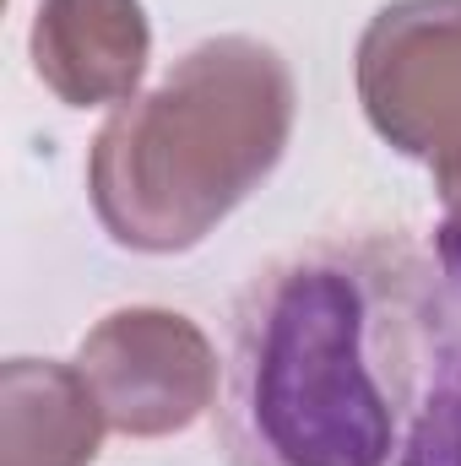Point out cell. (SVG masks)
Masks as SVG:
<instances>
[{"instance_id":"cell-5","label":"cell","mask_w":461,"mask_h":466,"mask_svg":"<svg viewBox=\"0 0 461 466\" xmlns=\"http://www.w3.org/2000/svg\"><path fill=\"white\" fill-rule=\"evenodd\" d=\"M33 71L66 109L130 104L152 60V22L141 0H38Z\"/></svg>"},{"instance_id":"cell-3","label":"cell","mask_w":461,"mask_h":466,"mask_svg":"<svg viewBox=\"0 0 461 466\" xmlns=\"http://www.w3.org/2000/svg\"><path fill=\"white\" fill-rule=\"evenodd\" d=\"M353 87L369 130L424 163H461V0H391L353 49Z\"/></svg>"},{"instance_id":"cell-8","label":"cell","mask_w":461,"mask_h":466,"mask_svg":"<svg viewBox=\"0 0 461 466\" xmlns=\"http://www.w3.org/2000/svg\"><path fill=\"white\" fill-rule=\"evenodd\" d=\"M440 190V228H435V260L446 271V282L461 293V163L435 174Z\"/></svg>"},{"instance_id":"cell-1","label":"cell","mask_w":461,"mask_h":466,"mask_svg":"<svg viewBox=\"0 0 461 466\" xmlns=\"http://www.w3.org/2000/svg\"><path fill=\"white\" fill-rule=\"evenodd\" d=\"M456 348L451 282L413 238H310L233 304L223 451L233 466H407Z\"/></svg>"},{"instance_id":"cell-2","label":"cell","mask_w":461,"mask_h":466,"mask_svg":"<svg viewBox=\"0 0 461 466\" xmlns=\"http://www.w3.org/2000/svg\"><path fill=\"white\" fill-rule=\"evenodd\" d=\"M293 115L299 87L271 44L250 33L196 44L93 136V218L130 255L207 244L271 179L293 141Z\"/></svg>"},{"instance_id":"cell-7","label":"cell","mask_w":461,"mask_h":466,"mask_svg":"<svg viewBox=\"0 0 461 466\" xmlns=\"http://www.w3.org/2000/svg\"><path fill=\"white\" fill-rule=\"evenodd\" d=\"M407 466H461V348L446 369V385H440L418 440H413Z\"/></svg>"},{"instance_id":"cell-4","label":"cell","mask_w":461,"mask_h":466,"mask_svg":"<svg viewBox=\"0 0 461 466\" xmlns=\"http://www.w3.org/2000/svg\"><path fill=\"white\" fill-rule=\"evenodd\" d=\"M77 369L93 385L109 429L125 440L185 434L212 412L223 385L212 337L190 315L158 304H130L104 315L82 337Z\"/></svg>"},{"instance_id":"cell-6","label":"cell","mask_w":461,"mask_h":466,"mask_svg":"<svg viewBox=\"0 0 461 466\" xmlns=\"http://www.w3.org/2000/svg\"><path fill=\"white\" fill-rule=\"evenodd\" d=\"M109 418L77 363H0V466H93Z\"/></svg>"}]
</instances>
